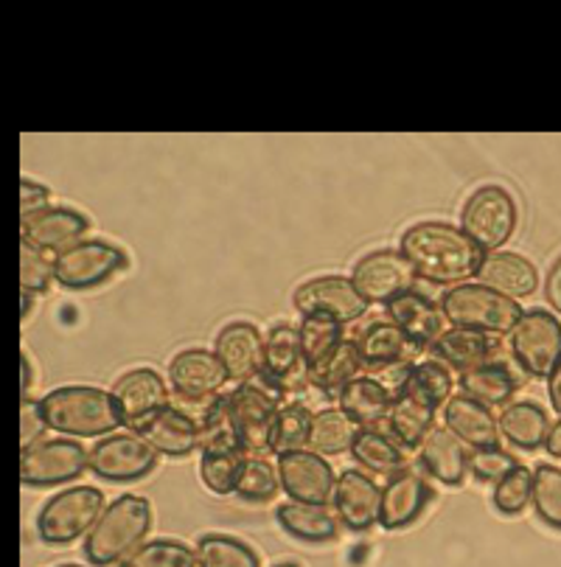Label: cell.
<instances>
[{"instance_id": "cell-1", "label": "cell", "mask_w": 561, "mask_h": 567, "mask_svg": "<svg viewBox=\"0 0 561 567\" xmlns=\"http://www.w3.org/2000/svg\"><path fill=\"white\" fill-rule=\"evenodd\" d=\"M402 254L416 270V278H424L438 287H458L469 278H477L484 265V250L449 223H418L402 234Z\"/></svg>"}, {"instance_id": "cell-2", "label": "cell", "mask_w": 561, "mask_h": 567, "mask_svg": "<svg viewBox=\"0 0 561 567\" xmlns=\"http://www.w3.org/2000/svg\"><path fill=\"white\" fill-rule=\"evenodd\" d=\"M49 427L67 439H104L122 427L124 419L113 391L93 385H62L40 399Z\"/></svg>"}, {"instance_id": "cell-3", "label": "cell", "mask_w": 561, "mask_h": 567, "mask_svg": "<svg viewBox=\"0 0 561 567\" xmlns=\"http://www.w3.org/2000/svg\"><path fill=\"white\" fill-rule=\"evenodd\" d=\"M152 528V506L146 497L122 495L115 497L91 534L85 537V556L93 567H107L124 561L138 545H144Z\"/></svg>"}, {"instance_id": "cell-4", "label": "cell", "mask_w": 561, "mask_h": 567, "mask_svg": "<svg viewBox=\"0 0 561 567\" xmlns=\"http://www.w3.org/2000/svg\"><path fill=\"white\" fill-rule=\"evenodd\" d=\"M440 312L458 329L484 334H511L522 307L513 298L491 290L486 284H458L440 296Z\"/></svg>"}, {"instance_id": "cell-5", "label": "cell", "mask_w": 561, "mask_h": 567, "mask_svg": "<svg viewBox=\"0 0 561 567\" xmlns=\"http://www.w3.org/2000/svg\"><path fill=\"white\" fill-rule=\"evenodd\" d=\"M278 411H281L278 399L270 396V391L245 382L225 393L222 422L242 453L264 455L272 450V427H276Z\"/></svg>"}, {"instance_id": "cell-6", "label": "cell", "mask_w": 561, "mask_h": 567, "mask_svg": "<svg viewBox=\"0 0 561 567\" xmlns=\"http://www.w3.org/2000/svg\"><path fill=\"white\" fill-rule=\"evenodd\" d=\"M104 495L96 486H71L60 492L37 514V537L45 545H71L87 537L104 512Z\"/></svg>"}, {"instance_id": "cell-7", "label": "cell", "mask_w": 561, "mask_h": 567, "mask_svg": "<svg viewBox=\"0 0 561 567\" xmlns=\"http://www.w3.org/2000/svg\"><path fill=\"white\" fill-rule=\"evenodd\" d=\"M517 203L502 186H480L466 199L460 228L484 254H495L517 230Z\"/></svg>"}, {"instance_id": "cell-8", "label": "cell", "mask_w": 561, "mask_h": 567, "mask_svg": "<svg viewBox=\"0 0 561 567\" xmlns=\"http://www.w3.org/2000/svg\"><path fill=\"white\" fill-rule=\"evenodd\" d=\"M508 346L519 369L544 380L561 360V320L544 309H528L508 334Z\"/></svg>"}, {"instance_id": "cell-9", "label": "cell", "mask_w": 561, "mask_h": 567, "mask_svg": "<svg viewBox=\"0 0 561 567\" xmlns=\"http://www.w3.org/2000/svg\"><path fill=\"white\" fill-rule=\"evenodd\" d=\"M85 470H91V453L67 435L37 441L34 447L23 450L20 455V477L25 486H37V489L60 486Z\"/></svg>"}, {"instance_id": "cell-10", "label": "cell", "mask_w": 561, "mask_h": 567, "mask_svg": "<svg viewBox=\"0 0 561 567\" xmlns=\"http://www.w3.org/2000/svg\"><path fill=\"white\" fill-rule=\"evenodd\" d=\"M127 265V254L118 245L87 239L56 256V284L65 290H93L98 284L118 276Z\"/></svg>"}, {"instance_id": "cell-11", "label": "cell", "mask_w": 561, "mask_h": 567, "mask_svg": "<svg viewBox=\"0 0 561 567\" xmlns=\"http://www.w3.org/2000/svg\"><path fill=\"white\" fill-rule=\"evenodd\" d=\"M157 466V453L141 433H113L91 450V472L102 481H141Z\"/></svg>"}, {"instance_id": "cell-12", "label": "cell", "mask_w": 561, "mask_h": 567, "mask_svg": "<svg viewBox=\"0 0 561 567\" xmlns=\"http://www.w3.org/2000/svg\"><path fill=\"white\" fill-rule=\"evenodd\" d=\"M351 281H354L356 292L368 303H391L398 296L413 290L416 281V270L411 261L405 259L402 250H374V254L363 256L351 270Z\"/></svg>"}, {"instance_id": "cell-13", "label": "cell", "mask_w": 561, "mask_h": 567, "mask_svg": "<svg viewBox=\"0 0 561 567\" xmlns=\"http://www.w3.org/2000/svg\"><path fill=\"white\" fill-rule=\"evenodd\" d=\"M292 307L309 318V315H326L340 323H354L368 312V301L356 292L354 281L343 276H320L303 281L292 296Z\"/></svg>"}, {"instance_id": "cell-14", "label": "cell", "mask_w": 561, "mask_h": 567, "mask_svg": "<svg viewBox=\"0 0 561 567\" xmlns=\"http://www.w3.org/2000/svg\"><path fill=\"white\" fill-rule=\"evenodd\" d=\"M278 477H281V489L287 497L295 503H312V506H326L334 495V477L332 464L323 455L312 450H295V453L278 455Z\"/></svg>"}, {"instance_id": "cell-15", "label": "cell", "mask_w": 561, "mask_h": 567, "mask_svg": "<svg viewBox=\"0 0 561 567\" xmlns=\"http://www.w3.org/2000/svg\"><path fill=\"white\" fill-rule=\"evenodd\" d=\"M113 396L122 411L124 427L144 433L146 424L169 408V391L164 377L152 369H133L122 374L113 385Z\"/></svg>"}, {"instance_id": "cell-16", "label": "cell", "mask_w": 561, "mask_h": 567, "mask_svg": "<svg viewBox=\"0 0 561 567\" xmlns=\"http://www.w3.org/2000/svg\"><path fill=\"white\" fill-rule=\"evenodd\" d=\"M87 230H91V219L67 206H49L43 212L31 214V217H23V223H20L23 241L56 256L82 245Z\"/></svg>"}, {"instance_id": "cell-17", "label": "cell", "mask_w": 561, "mask_h": 567, "mask_svg": "<svg viewBox=\"0 0 561 567\" xmlns=\"http://www.w3.org/2000/svg\"><path fill=\"white\" fill-rule=\"evenodd\" d=\"M267 385L281 393H295L309 385V365L303 357L298 329L290 323H278L264 338V371Z\"/></svg>"}, {"instance_id": "cell-18", "label": "cell", "mask_w": 561, "mask_h": 567, "mask_svg": "<svg viewBox=\"0 0 561 567\" xmlns=\"http://www.w3.org/2000/svg\"><path fill=\"white\" fill-rule=\"evenodd\" d=\"M169 382L175 393L186 399H214L222 396L230 377L214 351L186 349L172 357Z\"/></svg>"}, {"instance_id": "cell-19", "label": "cell", "mask_w": 561, "mask_h": 567, "mask_svg": "<svg viewBox=\"0 0 561 567\" xmlns=\"http://www.w3.org/2000/svg\"><path fill=\"white\" fill-rule=\"evenodd\" d=\"M214 354L225 365L228 377L239 385L264 371V338L248 320H233L217 334Z\"/></svg>"}, {"instance_id": "cell-20", "label": "cell", "mask_w": 561, "mask_h": 567, "mask_svg": "<svg viewBox=\"0 0 561 567\" xmlns=\"http://www.w3.org/2000/svg\"><path fill=\"white\" fill-rule=\"evenodd\" d=\"M433 501V489H429L427 477L416 470H405L393 475L387 486L382 489V506H380V525L387 532H398L407 525L416 523L422 517L424 508Z\"/></svg>"}, {"instance_id": "cell-21", "label": "cell", "mask_w": 561, "mask_h": 567, "mask_svg": "<svg viewBox=\"0 0 561 567\" xmlns=\"http://www.w3.org/2000/svg\"><path fill=\"white\" fill-rule=\"evenodd\" d=\"M332 503L349 532H368L380 523L382 489L363 472L345 470L334 483Z\"/></svg>"}, {"instance_id": "cell-22", "label": "cell", "mask_w": 561, "mask_h": 567, "mask_svg": "<svg viewBox=\"0 0 561 567\" xmlns=\"http://www.w3.org/2000/svg\"><path fill=\"white\" fill-rule=\"evenodd\" d=\"M444 416V427L460 439L466 447L471 450H489L500 447V422L486 404L475 402V399L464 396V393H453L440 408Z\"/></svg>"}, {"instance_id": "cell-23", "label": "cell", "mask_w": 561, "mask_h": 567, "mask_svg": "<svg viewBox=\"0 0 561 567\" xmlns=\"http://www.w3.org/2000/svg\"><path fill=\"white\" fill-rule=\"evenodd\" d=\"M245 464H248V458H245V453L233 441V435L228 433L225 422L202 439L199 481L206 483V489H211L214 495H230V492H236V483L242 477Z\"/></svg>"}, {"instance_id": "cell-24", "label": "cell", "mask_w": 561, "mask_h": 567, "mask_svg": "<svg viewBox=\"0 0 561 567\" xmlns=\"http://www.w3.org/2000/svg\"><path fill=\"white\" fill-rule=\"evenodd\" d=\"M387 320H393L418 349H433L435 340L444 334V320L447 318L440 312V303L411 290L387 303Z\"/></svg>"}, {"instance_id": "cell-25", "label": "cell", "mask_w": 561, "mask_h": 567, "mask_svg": "<svg viewBox=\"0 0 561 567\" xmlns=\"http://www.w3.org/2000/svg\"><path fill=\"white\" fill-rule=\"evenodd\" d=\"M356 349L363 357V369L368 371H391L398 365H411L418 346L407 338L393 320H376L356 340Z\"/></svg>"}, {"instance_id": "cell-26", "label": "cell", "mask_w": 561, "mask_h": 567, "mask_svg": "<svg viewBox=\"0 0 561 567\" xmlns=\"http://www.w3.org/2000/svg\"><path fill=\"white\" fill-rule=\"evenodd\" d=\"M418 461L427 470L429 477L447 483V486H460L469 475V453L460 439H455L447 427H433L418 447Z\"/></svg>"}, {"instance_id": "cell-27", "label": "cell", "mask_w": 561, "mask_h": 567, "mask_svg": "<svg viewBox=\"0 0 561 567\" xmlns=\"http://www.w3.org/2000/svg\"><path fill=\"white\" fill-rule=\"evenodd\" d=\"M477 281L491 287V290L502 292V296L513 298V301H519V298L537 292L539 272L526 256L495 250V254L484 256V265L477 270Z\"/></svg>"}, {"instance_id": "cell-28", "label": "cell", "mask_w": 561, "mask_h": 567, "mask_svg": "<svg viewBox=\"0 0 561 567\" xmlns=\"http://www.w3.org/2000/svg\"><path fill=\"white\" fill-rule=\"evenodd\" d=\"M141 435L149 441L157 455H169V458H186L206 439L202 427L172 404L164 413H157Z\"/></svg>"}, {"instance_id": "cell-29", "label": "cell", "mask_w": 561, "mask_h": 567, "mask_svg": "<svg viewBox=\"0 0 561 567\" xmlns=\"http://www.w3.org/2000/svg\"><path fill=\"white\" fill-rule=\"evenodd\" d=\"M497 343L484 332H471V329H447L433 343V357L440 362V365H449V369L466 371L484 365V362H491L495 357Z\"/></svg>"}, {"instance_id": "cell-30", "label": "cell", "mask_w": 561, "mask_h": 567, "mask_svg": "<svg viewBox=\"0 0 561 567\" xmlns=\"http://www.w3.org/2000/svg\"><path fill=\"white\" fill-rule=\"evenodd\" d=\"M340 411L349 413L360 427H374L376 422H387L393 393L374 377H356L340 391Z\"/></svg>"}, {"instance_id": "cell-31", "label": "cell", "mask_w": 561, "mask_h": 567, "mask_svg": "<svg viewBox=\"0 0 561 567\" xmlns=\"http://www.w3.org/2000/svg\"><path fill=\"white\" fill-rule=\"evenodd\" d=\"M278 525L301 543H332L337 537V519L326 512V506H312V503H281L276 508Z\"/></svg>"}, {"instance_id": "cell-32", "label": "cell", "mask_w": 561, "mask_h": 567, "mask_svg": "<svg viewBox=\"0 0 561 567\" xmlns=\"http://www.w3.org/2000/svg\"><path fill=\"white\" fill-rule=\"evenodd\" d=\"M519 380L506 362H484L477 369L460 374V393L475 402L495 408V404H508L511 396L517 393Z\"/></svg>"}, {"instance_id": "cell-33", "label": "cell", "mask_w": 561, "mask_h": 567, "mask_svg": "<svg viewBox=\"0 0 561 567\" xmlns=\"http://www.w3.org/2000/svg\"><path fill=\"white\" fill-rule=\"evenodd\" d=\"M435 408L418 402V399L407 396V393H396L387 411V427H391L393 439L398 441V447L418 450L427 439L429 430L435 427Z\"/></svg>"}, {"instance_id": "cell-34", "label": "cell", "mask_w": 561, "mask_h": 567, "mask_svg": "<svg viewBox=\"0 0 561 567\" xmlns=\"http://www.w3.org/2000/svg\"><path fill=\"white\" fill-rule=\"evenodd\" d=\"M351 455H354L356 464L365 466L368 472H376V475L393 477L407 470L405 447H398V441L393 435L380 433L374 427H363L356 433Z\"/></svg>"}, {"instance_id": "cell-35", "label": "cell", "mask_w": 561, "mask_h": 567, "mask_svg": "<svg viewBox=\"0 0 561 567\" xmlns=\"http://www.w3.org/2000/svg\"><path fill=\"white\" fill-rule=\"evenodd\" d=\"M500 433L517 450L544 447L550 433L548 413L533 402H508L506 411L500 413Z\"/></svg>"}, {"instance_id": "cell-36", "label": "cell", "mask_w": 561, "mask_h": 567, "mask_svg": "<svg viewBox=\"0 0 561 567\" xmlns=\"http://www.w3.org/2000/svg\"><path fill=\"white\" fill-rule=\"evenodd\" d=\"M360 424L340 408H326L312 416V430H309V447L318 455H343L354 447Z\"/></svg>"}, {"instance_id": "cell-37", "label": "cell", "mask_w": 561, "mask_h": 567, "mask_svg": "<svg viewBox=\"0 0 561 567\" xmlns=\"http://www.w3.org/2000/svg\"><path fill=\"white\" fill-rule=\"evenodd\" d=\"M453 374H449L447 365H440L438 360H424L411 365L405 374V382L398 388L396 393H407V396L418 399V402L429 404V408H444L449 396H453ZM393 393V396H396Z\"/></svg>"}, {"instance_id": "cell-38", "label": "cell", "mask_w": 561, "mask_h": 567, "mask_svg": "<svg viewBox=\"0 0 561 567\" xmlns=\"http://www.w3.org/2000/svg\"><path fill=\"white\" fill-rule=\"evenodd\" d=\"M360 369H363L360 349L354 340H343L326 360L309 369V382L320 391H343L351 380L360 377Z\"/></svg>"}, {"instance_id": "cell-39", "label": "cell", "mask_w": 561, "mask_h": 567, "mask_svg": "<svg viewBox=\"0 0 561 567\" xmlns=\"http://www.w3.org/2000/svg\"><path fill=\"white\" fill-rule=\"evenodd\" d=\"M197 567H261L259 556L242 539L228 534H206L197 539Z\"/></svg>"}, {"instance_id": "cell-40", "label": "cell", "mask_w": 561, "mask_h": 567, "mask_svg": "<svg viewBox=\"0 0 561 567\" xmlns=\"http://www.w3.org/2000/svg\"><path fill=\"white\" fill-rule=\"evenodd\" d=\"M298 338H301L303 357H307V365L314 369L320 362L326 360L340 343H343V323L326 315H309L301 320L298 327Z\"/></svg>"}, {"instance_id": "cell-41", "label": "cell", "mask_w": 561, "mask_h": 567, "mask_svg": "<svg viewBox=\"0 0 561 567\" xmlns=\"http://www.w3.org/2000/svg\"><path fill=\"white\" fill-rule=\"evenodd\" d=\"M312 416L307 404H284L278 411L276 427H272V453L284 455L295 450L309 447V430H312Z\"/></svg>"}, {"instance_id": "cell-42", "label": "cell", "mask_w": 561, "mask_h": 567, "mask_svg": "<svg viewBox=\"0 0 561 567\" xmlns=\"http://www.w3.org/2000/svg\"><path fill=\"white\" fill-rule=\"evenodd\" d=\"M118 567H197V554L177 539H152L138 545Z\"/></svg>"}, {"instance_id": "cell-43", "label": "cell", "mask_w": 561, "mask_h": 567, "mask_svg": "<svg viewBox=\"0 0 561 567\" xmlns=\"http://www.w3.org/2000/svg\"><path fill=\"white\" fill-rule=\"evenodd\" d=\"M533 508L544 525L561 532V470L553 464H539L533 472Z\"/></svg>"}, {"instance_id": "cell-44", "label": "cell", "mask_w": 561, "mask_h": 567, "mask_svg": "<svg viewBox=\"0 0 561 567\" xmlns=\"http://www.w3.org/2000/svg\"><path fill=\"white\" fill-rule=\"evenodd\" d=\"M56 281V256L34 248L29 241H20V287L23 292H45Z\"/></svg>"}, {"instance_id": "cell-45", "label": "cell", "mask_w": 561, "mask_h": 567, "mask_svg": "<svg viewBox=\"0 0 561 567\" xmlns=\"http://www.w3.org/2000/svg\"><path fill=\"white\" fill-rule=\"evenodd\" d=\"M533 497V472L528 466L517 464L508 475L495 483V508L502 514L526 512Z\"/></svg>"}, {"instance_id": "cell-46", "label": "cell", "mask_w": 561, "mask_h": 567, "mask_svg": "<svg viewBox=\"0 0 561 567\" xmlns=\"http://www.w3.org/2000/svg\"><path fill=\"white\" fill-rule=\"evenodd\" d=\"M278 489H281V477L276 466L267 464L264 458H248L242 477L236 483V495L250 503H264L272 501Z\"/></svg>"}, {"instance_id": "cell-47", "label": "cell", "mask_w": 561, "mask_h": 567, "mask_svg": "<svg viewBox=\"0 0 561 567\" xmlns=\"http://www.w3.org/2000/svg\"><path fill=\"white\" fill-rule=\"evenodd\" d=\"M517 466V458L511 453H506L502 447H489V450H475L469 455V472L484 483H497L502 475Z\"/></svg>"}, {"instance_id": "cell-48", "label": "cell", "mask_w": 561, "mask_h": 567, "mask_svg": "<svg viewBox=\"0 0 561 567\" xmlns=\"http://www.w3.org/2000/svg\"><path fill=\"white\" fill-rule=\"evenodd\" d=\"M45 430L49 427V419H45L43 404L37 402V399H23L20 404V447L29 450L34 447L37 441L45 439Z\"/></svg>"}, {"instance_id": "cell-49", "label": "cell", "mask_w": 561, "mask_h": 567, "mask_svg": "<svg viewBox=\"0 0 561 567\" xmlns=\"http://www.w3.org/2000/svg\"><path fill=\"white\" fill-rule=\"evenodd\" d=\"M49 199H51V192L45 186H40V183L34 181L20 183V212H23V217H31V214L49 208Z\"/></svg>"}, {"instance_id": "cell-50", "label": "cell", "mask_w": 561, "mask_h": 567, "mask_svg": "<svg viewBox=\"0 0 561 567\" xmlns=\"http://www.w3.org/2000/svg\"><path fill=\"white\" fill-rule=\"evenodd\" d=\"M544 298L561 315V256L553 261V267L548 270V278H544Z\"/></svg>"}, {"instance_id": "cell-51", "label": "cell", "mask_w": 561, "mask_h": 567, "mask_svg": "<svg viewBox=\"0 0 561 567\" xmlns=\"http://www.w3.org/2000/svg\"><path fill=\"white\" fill-rule=\"evenodd\" d=\"M548 396L550 404H553V411L561 413V360L555 362V369L548 377Z\"/></svg>"}, {"instance_id": "cell-52", "label": "cell", "mask_w": 561, "mask_h": 567, "mask_svg": "<svg viewBox=\"0 0 561 567\" xmlns=\"http://www.w3.org/2000/svg\"><path fill=\"white\" fill-rule=\"evenodd\" d=\"M544 450H548L553 458H561V419L553 424V427H550L548 441H544Z\"/></svg>"}, {"instance_id": "cell-53", "label": "cell", "mask_w": 561, "mask_h": 567, "mask_svg": "<svg viewBox=\"0 0 561 567\" xmlns=\"http://www.w3.org/2000/svg\"><path fill=\"white\" fill-rule=\"evenodd\" d=\"M20 365H23V371H20V377H23V399H29L31 385H34V365H31V357L25 351L20 357Z\"/></svg>"}, {"instance_id": "cell-54", "label": "cell", "mask_w": 561, "mask_h": 567, "mask_svg": "<svg viewBox=\"0 0 561 567\" xmlns=\"http://www.w3.org/2000/svg\"><path fill=\"white\" fill-rule=\"evenodd\" d=\"M31 301H34V298H31V292H23V301H20V315H23V320L29 318Z\"/></svg>"}, {"instance_id": "cell-55", "label": "cell", "mask_w": 561, "mask_h": 567, "mask_svg": "<svg viewBox=\"0 0 561 567\" xmlns=\"http://www.w3.org/2000/svg\"><path fill=\"white\" fill-rule=\"evenodd\" d=\"M276 567H301V565H295V561H281V565H276Z\"/></svg>"}, {"instance_id": "cell-56", "label": "cell", "mask_w": 561, "mask_h": 567, "mask_svg": "<svg viewBox=\"0 0 561 567\" xmlns=\"http://www.w3.org/2000/svg\"><path fill=\"white\" fill-rule=\"evenodd\" d=\"M60 567H82V565H60Z\"/></svg>"}]
</instances>
